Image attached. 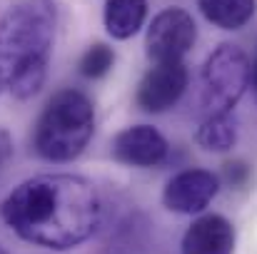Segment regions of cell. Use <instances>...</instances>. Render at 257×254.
Instances as JSON below:
<instances>
[{
    "label": "cell",
    "mask_w": 257,
    "mask_h": 254,
    "mask_svg": "<svg viewBox=\"0 0 257 254\" xmlns=\"http://www.w3.org/2000/svg\"><path fill=\"white\" fill-rule=\"evenodd\" d=\"M0 214L20 239L65 252L95 234L102 209L97 189L85 177L40 174L18 184Z\"/></svg>",
    "instance_id": "6da1fadb"
},
{
    "label": "cell",
    "mask_w": 257,
    "mask_h": 254,
    "mask_svg": "<svg viewBox=\"0 0 257 254\" xmlns=\"http://www.w3.org/2000/svg\"><path fill=\"white\" fill-rule=\"evenodd\" d=\"M53 38L55 8L50 0L15 3L0 18V68L15 97L28 100L43 87Z\"/></svg>",
    "instance_id": "7a4b0ae2"
},
{
    "label": "cell",
    "mask_w": 257,
    "mask_h": 254,
    "mask_svg": "<svg viewBox=\"0 0 257 254\" xmlns=\"http://www.w3.org/2000/svg\"><path fill=\"white\" fill-rule=\"evenodd\" d=\"M92 130L95 110L87 95L60 90L48 100L35 125V150L48 162H70L87 147Z\"/></svg>",
    "instance_id": "3957f363"
},
{
    "label": "cell",
    "mask_w": 257,
    "mask_h": 254,
    "mask_svg": "<svg viewBox=\"0 0 257 254\" xmlns=\"http://www.w3.org/2000/svg\"><path fill=\"white\" fill-rule=\"evenodd\" d=\"M250 87V60L230 43H222L202 68V105L207 115H230Z\"/></svg>",
    "instance_id": "277c9868"
},
{
    "label": "cell",
    "mask_w": 257,
    "mask_h": 254,
    "mask_svg": "<svg viewBox=\"0 0 257 254\" xmlns=\"http://www.w3.org/2000/svg\"><path fill=\"white\" fill-rule=\"evenodd\" d=\"M195 38H197V28L192 15L182 8H165L153 18L148 28L145 35L148 58L153 63L182 60L195 45Z\"/></svg>",
    "instance_id": "5b68a950"
},
{
    "label": "cell",
    "mask_w": 257,
    "mask_h": 254,
    "mask_svg": "<svg viewBox=\"0 0 257 254\" xmlns=\"http://www.w3.org/2000/svg\"><path fill=\"white\" fill-rule=\"evenodd\" d=\"M220 189V179L207 169H185L165 184L163 202L170 212L197 214L202 212Z\"/></svg>",
    "instance_id": "8992f818"
},
{
    "label": "cell",
    "mask_w": 257,
    "mask_h": 254,
    "mask_svg": "<svg viewBox=\"0 0 257 254\" xmlns=\"http://www.w3.org/2000/svg\"><path fill=\"white\" fill-rule=\"evenodd\" d=\"M187 87V68L182 60L155 63L138 87V105L148 112H165L182 97Z\"/></svg>",
    "instance_id": "52a82bcc"
},
{
    "label": "cell",
    "mask_w": 257,
    "mask_h": 254,
    "mask_svg": "<svg viewBox=\"0 0 257 254\" xmlns=\"http://www.w3.org/2000/svg\"><path fill=\"white\" fill-rule=\"evenodd\" d=\"M112 155L130 167H155L168 157V140L150 125L125 127L112 140Z\"/></svg>",
    "instance_id": "ba28073f"
},
{
    "label": "cell",
    "mask_w": 257,
    "mask_h": 254,
    "mask_svg": "<svg viewBox=\"0 0 257 254\" xmlns=\"http://www.w3.org/2000/svg\"><path fill=\"white\" fill-rule=\"evenodd\" d=\"M235 229L222 214H205L182 237V254H232Z\"/></svg>",
    "instance_id": "9c48e42d"
},
{
    "label": "cell",
    "mask_w": 257,
    "mask_h": 254,
    "mask_svg": "<svg viewBox=\"0 0 257 254\" xmlns=\"http://www.w3.org/2000/svg\"><path fill=\"white\" fill-rule=\"evenodd\" d=\"M148 18V0H105V30L115 40L133 38Z\"/></svg>",
    "instance_id": "30bf717a"
},
{
    "label": "cell",
    "mask_w": 257,
    "mask_h": 254,
    "mask_svg": "<svg viewBox=\"0 0 257 254\" xmlns=\"http://www.w3.org/2000/svg\"><path fill=\"white\" fill-rule=\"evenodd\" d=\"M197 8L207 23L222 30H240L252 20L257 0H197Z\"/></svg>",
    "instance_id": "8fae6325"
},
{
    "label": "cell",
    "mask_w": 257,
    "mask_h": 254,
    "mask_svg": "<svg viewBox=\"0 0 257 254\" xmlns=\"http://www.w3.org/2000/svg\"><path fill=\"white\" fill-rule=\"evenodd\" d=\"M237 140V127L230 115H207L197 130V142L207 152H227Z\"/></svg>",
    "instance_id": "7c38bea8"
},
{
    "label": "cell",
    "mask_w": 257,
    "mask_h": 254,
    "mask_svg": "<svg viewBox=\"0 0 257 254\" xmlns=\"http://www.w3.org/2000/svg\"><path fill=\"white\" fill-rule=\"evenodd\" d=\"M112 63H115L112 50L107 45H102V43H95L92 48H87V53L80 58V75L90 78V80L102 78V75L110 73Z\"/></svg>",
    "instance_id": "4fadbf2b"
},
{
    "label": "cell",
    "mask_w": 257,
    "mask_h": 254,
    "mask_svg": "<svg viewBox=\"0 0 257 254\" xmlns=\"http://www.w3.org/2000/svg\"><path fill=\"white\" fill-rule=\"evenodd\" d=\"M225 179L232 184V187H242L247 179H250V167L245 162H227L225 165Z\"/></svg>",
    "instance_id": "5bb4252c"
},
{
    "label": "cell",
    "mask_w": 257,
    "mask_h": 254,
    "mask_svg": "<svg viewBox=\"0 0 257 254\" xmlns=\"http://www.w3.org/2000/svg\"><path fill=\"white\" fill-rule=\"evenodd\" d=\"M250 85H252V92H255V100H257V55H255V63L250 65Z\"/></svg>",
    "instance_id": "9a60e30c"
},
{
    "label": "cell",
    "mask_w": 257,
    "mask_h": 254,
    "mask_svg": "<svg viewBox=\"0 0 257 254\" xmlns=\"http://www.w3.org/2000/svg\"><path fill=\"white\" fill-rule=\"evenodd\" d=\"M5 87V80H3V68H0V90Z\"/></svg>",
    "instance_id": "2e32d148"
},
{
    "label": "cell",
    "mask_w": 257,
    "mask_h": 254,
    "mask_svg": "<svg viewBox=\"0 0 257 254\" xmlns=\"http://www.w3.org/2000/svg\"><path fill=\"white\" fill-rule=\"evenodd\" d=\"M0 254H10V252H8V249H5V247H0Z\"/></svg>",
    "instance_id": "e0dca14e"
},
{
    "label": "cell",
    "mask_w": 257,
    "mask_h": 254,
    "mask_svg": "<svg viewBox=\"0 0 257 254\" xmlns=\"http://www.w3.org/2000/svg\"><path fill=\"white\" fill-rule=\"evenodd\" d=\"M0 162H3V145H0Z\"/></svg>",
    "instance_id": "ac0fdd59"
}]
</instances>
